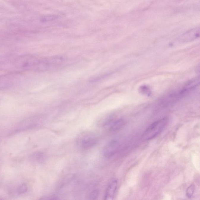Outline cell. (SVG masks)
<instances>
[{"label":"cell","mask_w":200,"mask_h":200,"mask_svg":"<svg viewBox=\"0 0 200 200\" xmlns=\"http://www.w3.org/2000/svg\"><path fill=\"white\" fill-rule=\"evenodd\" d=\"M168 122L167 118L159 120L150 124L144 131L142 139L145 140H150L154 139L164 130Z\"/></svg>","instance_id":"1"},{"label":"cell","mask_w":200,"mask_h":200,"mask_svg":"<svg viewBox=\"0 0 200 200\" xmlns=\"http://www.w3.org/2000/svg\"><path fill=\"white\" fill-rule=\"evenodd\" d=\"M98 142V137L94 133L86 131L79 135L76 139V144L80 149L87 150L94 147Z\"/></svg>","instance_id":"2"},{"label":"cell","mask_w":200,"mask_h":200,"mask_svg":"<svg viewBox=\"0 0 200 200\" xmlns=\"http://www.w3.org/2000/svg\"><path fill=\"white\" fill-rule=\"evenodd\" d=\"M65 60V58L61 56L39 59L35 70H45L55 68L62 64Z\"/></svg>","instance_id":"3"},{"label":"cell","mask_w":200,"mask_h":200,"mask_svg":"<svg viewBox=\"0 0 200 200\" xmlns=\"http://www.w3.org/2000/svg\"><path fill=\"white\" fill-rule=\"evenodd\" d=\"M39 59L30 55H26L18 58L16 60L17 67L23 69H35Z\"/></svg>","instance_id":"4"},{"label":"cell","mask_w":200,"mask_h":200,"mask_svg":"<svg viewBox=\"0 0 200 200\" xmlns=\"http://www.w3.org/2000/svg\"><path fill=\"white\" fill-rule=\"evenodd\" d=\"M120 145L118 141H111L105 146L103 150L104 156L107 158H110L117 154L119 150Z\"/></svg>","instance_id":"5"},{"label":"cell","mask_w":200,"mask_h":200,"mask_svg":"<svg viewBox=\"0 0 200 200\" xmlns=\"http://www.w3.org/2000/svg\"><path fill=\"white\" fill-rule=\"evenodd\" d=\"M200 37V26L190 29L183 33L180 37L181 42H189Z\"/></svg>","instance_id":"6"},{"label":"cell","mask_w":200,"mask_h":200,"mask_svg":"<svg viewBox=\"0 0 200 200\" xmlns=\"http://www.w3.org/2000/svg\"><path fill=\"white\" fill-rule=\"evenodd\" d=\"M200 84V76L193 78L185 84L182 89L180 91V93L183 96L189 91H191Z\"/></svg>","instance_id":"7"},{"label":"cell","mask_w":200,"mask_h":200,"mask_svg":"<svg viewBox=\"0 0 200 200\" xmlns=\"http://www.w3.org/2000/svg\"><path fill=\"white\" fill-rule=\"evenodd\" d=\"M118 182L117 180H113L109 184L105 193L104 199L105 200H112L114 198L117 189Z\"/></svg>","instance_id":"8"},{"label":"cell","mask_w":200,"mask_h":200,"mask_svg":"<svg viewBox=\"0 0 200 200\" xmlns=\"http://www.w3.org/2000/svg\"><path fill=\"white\" fill-rule=\"evenodd\" d=\"M126 122L123 119H119L113 122L109 128V130L112 132H116L120 130L125 126Z\"/></svg>","instance_id":"9"},{"label":"cell","mask_w":200,"mask_h":200,"mask_svg":"<svg viewBox=\"0 0 200 200\" xmlns=\"http://www.w3.org/2000/svg\"><path fill=\"white\" fill-rule=\"evenodd\" d=\"M59 18V17L58 15H50L45 16L44 17H42L40 19V21L43 23H46L55 20Z\"/></svg>","instance_id":"10"},{"label":"cell","mask_w":200,"mask_h":200,"mask_svg":"<svg viewBox=\"0 0 200 200\" xmlns=\"http://www.w3.org/2000/svg\"><path fill=\"white\" fill-rule=\"evenodd\" d=\"M28 191V187L25 184H23L17 188L16 192L18 194H21L25 193Z\"/></svg>","instance_id":"11"},{"label":"cell","mask_w":200,"mask_h":200,"mask_svg":"<svg viewBox=\"0 0 200 200\" xmlns=\"http://www.w3.org/2000/svg\"><path fill=\"white\" fill-rule=\"evenodd\" d=\"M99 195V192L98 190H94L90 193L88 196V199L90 200H95L97 199Z\"/></svg>","instance_id":"12"},{"label":"cell","mask_w":200,"mask_h":200,"mask_svg":"<svg viewBox=\"0 0 200 200\" xmlns=\"http://www.w3.org/2000/svg\"><path fill=\"white\" fill-rule=\"evenodd\" d=\"M195 191V186L193 184L191 185L187 188L186 191V196L189 198H191L193 195V193Z\"/></svg>","instance_id":"13"},{"label":"cell","mask_w":200,"mask_h":200,"mask_svg":"<svg viewBox=\"0 0 200 200\" xmlns=\"http://www.w3.org/2000/svg\"><path fill=\"white\" fill-rule=\"evenodd\" d=\"M140 90L141 92L145 94L149 93V88L145 86L142 87V88L140 89Z\"/></svg>","instance_id":"14"},{"label":"cell","mask_w":200,"mask_h":200,"mask_svg":"<svg viewBox=\"0 0 200 200\" xmlns=\"http://www.w3.org/2000/svg\"><path fill=\"white\" fill-rule=\"evenodd\" d=\"M198 70L199 71V72H200V66H199V67Z\"/></svg>","instance_id":"15"}]
</instances>
